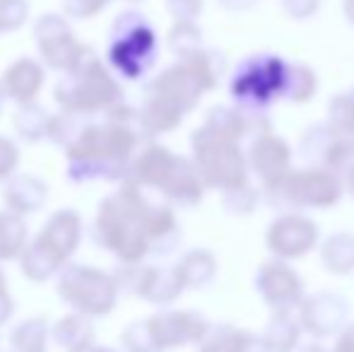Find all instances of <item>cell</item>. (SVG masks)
<instances>
[{"mask_svg": "<svg viewBox=\"0 0 354 352\" xmlns=\"http://www.w3.org/2000/svg\"><path fill=\"white\" fill-rule=\"evenodd\" d=\"M350 191L354 193V167L350 169Z\"/></svg>", "mask_w": 354, "mask_h": 352, "instance_id": "cell-32", "label": "cell"}, {"mask_svg": "<svg viewBox=\"0 0 354 352\" xmlns=\"http://www.w3.org/2000/svg\"><path fill=\"white\" fill-rule=\"evenodd\" d=\"M10 314H12V299H10L8 282H5V275H3V270H0V324L8 321Z\"/></svg>", "mask_w": 354, "mask_h": 352, "instance_id": "cell-30", "label": "cell"}, {"mask_svg": "<svg viewBox=\"0 0 354 352\" xmlns=\"http://www.w3.org/2000/svg\"><path fill=\"white\" fill-rule=\"evenodd\" d=\"M205 128L236 142L246 133V118L239 111H232V109H212L205 121Z\"/></svg>", "mask_w": 354, "mask_h": 352, "instance_id": "cell-22", "label": "cell"}, {"mask_svg": "<svg viewBox=\"0 0 354 352\" xmlns=\"http://www.w3.org/2000/svg\"><path fill=\"white\" fill-rule=\"evenodd\" d=\"M3 201L10 212L15 215H32L39 212L48 201V186L39 176L32 174H15L5 183Z\"/></svg>", "mask_w": 354, "mask_h": 352, "instance_id": "cell-16", "label": "cell"}, {"mask_svg": "<svg viewBox=\"0 0 354 352\" xmlns=\"http://www.w3.org/2000/svg\"><path fill=\"white\" fill-rule=\"evenodd\" d=\"M131 181L162 191L178 203H198L203 198V178L186 157L174 155L164 145H147L131 165Z\"/></svg>", "mask_w": 354, "mask_h": 352, "instance_id": "cell-5", "label": "cell"}, {"mask_svg": "<svg viewBox=\"0 0 354 352\" xmlns=\"http://www.w3.org/2000/svg\"><path fill=\"white\" fill-rule=\"evenodd\" d=\"M169 12L176 17V22H193L203 10V0H167Z\"/></svg>", "mask_w": 354, "mask_h": 352, "instance_id": "cell-29", "label": "cell"}, {"mask_svg": "<svg viewBox=\"0 0 354 352\" xmlns=\"http://www.w3.org/2000/svg\"><path fill=\"white\" fill-rule=\"evenodd\" d=\"M169 46H171L174 53H178L183 58L193 56V53L201 51L198 48L201 46V29L193 22H176L171 34H169Z\"/></svg>", "mask_w": 354, "mask_h": 352, "instance_id": "cell-23", "label": "cell"}, {"mask_svg": "<svg viewBox=\"0 0 354 352\" xmlns=\"http://www.w3.org/2000/svg\"><path fill=\"white\" fill-rule=\"evenodd\" d=\"M46 321L27 319L12 331V348L17 352H44L46 350Z\"/></svg>", "mask_w": 354, "mask_h": 352, "instance_id": "cell-21", "label": "cell"}, {"mask_svg": "<svg viewBox=\"0 0 354 352\" xmlns=\"http://www.w3.org/2000/svg\"><path fill=\"white\" fill-rule=\"evenodd\" d=\"M287 87H289V92H292L289 97L297 99V102H304V99H308L316 92V75H313L308 68L297 66L287 73Z\"/></svg>", "mask_w": 354, "mask_h": 352, "instance_id": "cell-25", "label": "cell"}, {"mask_svg": "<svg viewBox=\"0 0 354 352\" xmlns=\"http://www.w3.org/2000/svg\"><path fill=\"white\" fill-rule=\"evenodd\" d=\"M44 80H46V71H44L41 63L34 61V58H17L3 73L0 87H3L5 97L22 106V104L37 102V94L41 92Z\"/></svg>", "mask_w": 354, "mask_h": 352, "instance_id": "cell-14", "label": "cell"}, {"mask_svg": "<svg viewBox=\"0 0 354 352\" xmlns=\"http://www.w3.org/2000/svg\"><path fill=\"white\" fill-rule=\"evenodd\" d=\"M109 37H111V41L106 48V58L116 75L126 77V80H140L154 66L157 37L140 12L118 15Z\"/></svg>", "mask_w": 354, "mask_h": 352, "instance_id": "cell-6", "label": "cell"}, {"mask_svg": "<svg viewBox=\"0 0 354 352\" xmlns=\"http://www.w3.org/2000/svg\"><path fill=\"white\" fill-rule=\"evenodd\" d=\"M330 118L340 133H352L354 136V99L337 97L330 104Z\"/></svg>", "mask_w": 354, "mask_h": 352, "instance_id": "cell-26", "label": "cell"}, {"mask_svg": "<svg viewBox=\"0 0 354 352\" xmlns=\"http://www.w3.org/2000/svg\"><path fill=\"white\" fill-rule=\"evenodd\" d=\"M19 167V147L15 140L0 136V181H10Z\"/></svg>", "mask_w": 354, "mask_h": 352, "instance_id": "cell-27", "label": "cell"}, {"mask_svg": "<svg viewBox=\"0 0 354 352\" xmlns=\"http://www.w3.org/2000/svg\"><path fill=\"white\" fill-rule=\"evenodd\" d=\"M251 165L270 191L280 188L289 176V147L275 136H263L251 147Z\"/></svg>", "mask_w": 354, "mask_h": 352, "instance_id": "cell-13", "label": "cell"}, {"mask_svg": "<svg viewBox=\"0 0 354 352\" xmlns=\"http://www.w3.org/2000/svg\"><path fill=\"white\" fill-rule=\"evenodd\" d=\"M53 99L63 113L73 116H94V113H109L118 106L123 99V89L111 75L104 61L84 46L77 63L61 75L53 89Z\"/></svg>", "mask_w": 354, "mask_h": 352, "instance_id": "cell-3", "label": "cell"}, {"mask_svg": "<svg viewBox=\"0 0 354 352\" xmlns=\"http://www.w3.org/2000/svg\"><path fill=\"white\" fill-rule=\"evenodd\" d=\"M171 232H176L174 212L149 203L136 181H126L104 198L92 225L94 241L128 266L140 263L152 244L167 239Z\"/></svg>", "mask_w": 354, "mask_h": 352, "instance_id": "cell-1", "label": "cell"}, {"mask_svg": "<svg viewBox=\"0 0 354 352\" xmlns=\"http://www.w3.org/2000/svg\"><path fill=\"white\" fill-rule=\"evenodd\" d=\"M34 41H37L44 66L53 68L58 73L71 71L84 51V44L77 41L71 22L53 12H46L37 19V24H34Z\"/></svg>", "mask_w": 354, "mask_h": 352, "instance_id": "cell-10", "label": "cell"}, {"mask_svg": "<svg viewBox=\"0 0 354 352\" xmlns=\"http://www.w3.org/2000/svg\"><path fill=\"white\" fill-rule=\"evenodd\" d=\"M183 111L176 109L174 104H169L167 99L154 97V94H147L145 97V104L138 113V121H140L142 131H147L149 136H159V133H169L181 123Z\"/></svg>", "mask_w": 354, "mask_h": 352, "instance_id": "cell-17", "label": "cell"}, {"mask_svg": "<svg viewBox=\"0 0 354 352\" xmlns=\"http://www.w3.org/2000/svg\"><path fill=\"white\" fill-rule=\"evenodd\" d=\"M53 338L71 352H84L94 338V328L82 314H71L53 326Z\"/></svg>", "mask_w": 354, "mask_h": 352, "instance_id": "cell-20", "label": "cell"}, {"mask_svg": "<svg viewBox=\"0 0 354 352\" xmlns=\"http://www.w3.org/2000/svg\"><path fill=\"white\" fill-rule=\"evenodd\" d=\"M3 102H5V92H3V87H0V111H3Z\"/></svg>", "mask_w": 354, "mask_h": 352, "instance_id": "cell-33", "label": "cell"}, {"mask_svg": "<svg viewBox=\"0 0 354 352\" xmlns=\"http://www.w3.org/2000/svg\"><path fill=\"white\" fill-rule=\"evenodd\" d=\"M287 68L280 58L268 56L251 61L239 71L232 82V94L241 102L266 104L287 87Z\"/></svg>", "mask_w": 354, "mask_h": 352, "instance_id": "cell-11", "label": "cell"}, {"mask_svg": "<svg viewBox=\"0 0 354 352\" xmlns=\"http://www.w3.org/2000/svg\"><path fill=\"white\" fill-rule=\"evenodd\" d=\"M270 246L272 251L284 256H299L308 251V246L316 241V225L301 215H284L270 227Z\"/></svg>", "mask_w": 354, "mask_h": 352, "instance_id": "cell-15", "label": "cell"}, {"mask_svg": "<svg viewBox=\"0 0 354 352\" xmlns=\"http://www.w3.org/2000/svg\"><path fill=\"white\" fill-rule=\"evenodd\" d=\"M133 109L113 106L104 121L82 123L66 147L68 178L75 183L118 181L131 174L138 136L133 131Z\"/></svg>", "mask_w": 354, "mask_h": 352, "instance_id": "cell-2", "label": "cell"}, {"mask_svg": "<svg viewBox=\"0 0 354 352\" xmlns=\"http://www.w3.org/2000/svg\"><path fill=\"white\" fill-rule=\"evenodd\" d=\"M342 186L335 174L323 169H304L294 172L284 178V196L297 205H316L328 207L340 201Z\"/></svg>", "mask_w": 354, "mask_h": 352, "instance_id": "cell-12", "label": "cell"}, {"mask_svg": "<svg viewBox=\"0 0 354 352\" xmlns=\"http://www.w3.org/2000/svg\"><path fill=\"white\" fill-rule=\"evenodd\" d=\"M58 295L82 316H104L113 309L118 282L109 272L89 266H68L58 280Z\"/></svg>", "mask_w": 354, "mask_h": 352, "instance_id": "cell-9", "label": "cell"}, {"mask_svg": "<svg viewBox=\"0 0 354 352\" xmlns=\"http://www.w3.org/2000/svg\"><path fill=\"white\" fill-rule=\"evenodd\" d=\"M29 17L27 0H0V34L19 29Z\"/></svg>", "mask_w": 354, "mask_h": 352, "instance_id": "cell-24", "label": "cell"}, {"mask_svg": "<svg viewBox=\"0 0 354 352\" xmlns=\"http://www.w3.org/2000/svg\"><path fill=\"white\" fill-rule=\"evenodd\" d=\"M51 123H53V116L44 106H39L37 102L22 104L12 118L15 133L27 142L46 140L48 133H51Z\"/></svg>", "mask_w": 354, "mask_h": 352, "instance_id": "cell-18", "label": "cell"}, {"mask_svg": "<svg viewBox=\"0 0 354 352\" xmlns=\"http://www.w3.org/2000/svg\"><path fill=\"white\" fill-rule=\"evenodd\" d=\"M193 165L207 186L222 191H239L246 186V160L236 142L207 131L205 126L193 133Z\"/></svg>", "mask_w": 354, "mask_h": 352, "instance_id": "cell-7", "label": "cell"}, {"mask_svg": "<svg viewBox=\"0 0 354 352\" xmlns=\"http://www.w3.org/2000/svg\"><path fill=\"white\" fill-rule=\"evenodd\" d=\"M27 222L10 210L0 212V261L19 259L27 249Z\"/></svg>", "mask_w": 354, "mask_h": 352, "instance_id": "cell-19", "label": "cell"}, {"mask_svg": "<svg viewBox=\"0 0 354 352\" xmlns=\"http://www.w3.org/2000/svg\"><path fill=\"white\" fill-rule=\"evenodd\" d=\"M80 241H82V217L71 207L53 212L19 256L22 272L34 282L48 280L58 270H66Z\"/></svg>", "mask_w": 354, "mask_h": 352, "instance_id": "cell-4", "label": "cell"}, {"mask_svg": "<svg viewBox=\"0 0 354 352\" xmlns=\"http://www.w3.org/2000/svg\"><path fill=\"white\" fill-rule=\"evenodd\" d=\"M84 352H109V350H104V348H92V350H84Z\"/></svg>", "mask_w": 354, "mask_h": 352, "instance_id": "cell-34", "label": "cell"}, {"mask_svg": "<svg viewBox=\"0 0 354 352\" xmlns=\"http://www.w3.org/2000/svg\"><path fill=\"white\" fill-rule=\"evenodd\" d=\"M345 10H347V17L354 22V0H345Z\"/></svg>", "mask_w": 354, "mask_h": 352, "instance_id": "cell-31", "label": "cell"}, {"mask_svg": "<svg viewBox=\"0 0 354 352\" xmlns=\"http://www.w3.org/2000/svg\"><path fill=\"white\" fill-rule=\"evenodd\" d=\"M111 0H63V12L73 19H89L102 12Z\"/></svg>", "mask_w": 354, "mask_h": 352, "instance_id": "cell-28", "label": "cell"}, {"mask_svg": "<svg viewBox=\"0 0 354 352\" xmlns=\"http://www.w3.org/2000/svg\"><path fill=\"white\" fill-rule=\"evenodd\" d=\"M133 3H138V0H133Z\"/></svg>", "mask_w": 354, "mask_h": 352, "instance_id": "cell-35", "label": "cell"}, {"mask_svg": "<svg viewBox=\"0 0 354 352\" xmlns=\"http://www.w3.org/2000/svg\"><path fill=\"white\" fill-rule=\"evenodd\" d=\"M214 82H217V68L212 53L198 51L154 77L147 94L162 97L181 111H188L201 102L203 92L214 87Z\"/></svg>", "mask_w": 354, "mask_h": 352, "instance_id": "cell-8", "label": "cell"}]
</instances>
